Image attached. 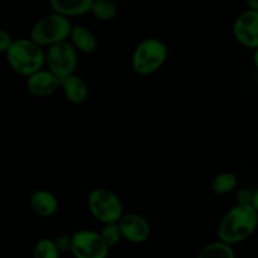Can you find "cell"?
<instances>
[{
	"label": "cell",
	"mask_w": 258,
	"mask_h": 258,
	"mask_svg": "<svg viewBox=\"0 0 258 258\" xmlns=\"http://www.w3.org/2000/svg\"><path fill=\"white\" fill-rule=\"evenodd\" d=\"M54 242L60 253H67V252H71V249H72V236L60 234V236L55 237Z\"/></svg>",
	"instance_id": "20"
},
{
	"label": "cell",
	"mask_w": 258,
	"mask_h": 258,
	"mask_svg": "<svg viewBox=\"0 0 258 258\" xmlns=\"http://www.w3.org/2000/svg\"><path fill=\"white\" fill-rule=\"evenodd\" d=\"M169 57V47L159 38H145L131 54V68L136 75L148 77L158 72Z\"/></svg>",
	"instance_id": "3"
},
{
	"label": "cell",
	"mask_w": 258,
	"mask_h": 258,
	"mask_svg": "<svg viewBox=\"0 0 258 258\" xmlns=\"http://www.w3.org/2000/svg\"><path fill=\"white\" fill-rule=\"evenodd\" d=\"M257 244H258V242H257Z\"/></svg>",
	"instance_id": "27"
},
{
	"label": "cell",
	"mask_w": 258,
	"mask_h": 258,
	"mask_svg": "<svg viewBox=\"0 0 258 258\" xmlns=\"http://www.w3.org/2000/svg\"><path fill=\"white\" fill-rule=\"evenodd\" d=\"M68 40L75 49L82 54H92L97 49V38L92 30L85 25H73Z\"/></svg>",
	"instance_id": "14"
},
{
	"label": "cell",
	"mask_w": 258,
	"mask_h": 258,
	"mask_svg": "<svg viewBox=\"0 0 258 258\" xmlns=\"http://www.w3.org/2000/svg\"><path fill=\"white\" fill-rule=\"evenodd\" d=\"M253 191L251 189H239L236 196V204L241 206H252V199H253Z\"/></svg>",
	"instance_id": "21"
},
{
	"label": "cell",
	"mask_w": 258,
	"mask_h": 258,
	"mask_svg": "<svg viewBox=\"0 0 258 258\" xmlns=\"http://www.w3.org/2000/svg\"><path fill=\"white\" fill-rule=\"evenodd\" d=\"M60 90L63 91L66 100L73 105H82L87 101L90 90L86 81L78 75H73L66 78L60 83Z\"/></svg>",
	"instance_id": "12"
},
{
	"label": "cell",
	"mask_w": 258,
	"mask_h": 258,
	"mask_svg": "<svg viewBox=\"0 0 258 258\" xmlns=\"http://www.w3.org/2000/svg\"><path fill=\"white\" fill-rule=\"evenodd\" d=\"M247 7H248V9L258 12V0H248L247 2Z\"/></svg>",
	"instance_id": "23"
},
{
	"label": "cell",
	"mask_w": 258,
	"mask_h": 258,
	"mask_svg": "<svg viewBox=\"0 0 258 258\" xmlns=\"http://www.w3.org/2000/svg\"><path fill=\"white\" fill-rule=\"evenodd\" d=\"M60 80L50 71L42 70L34 73L25 81L27 91L34 97H48L57 92L60 88Z\"/></svg>",
	"instance_id": "10"
},
{
	"label": "cell",
	"mask_w": 258,
	"mask_h": 258,
	"mask_svg": "<svg viewBox=\"0 0 258 258\" xmlns=\"http://www.w3.org/2000/svg\"><path fill=\"white\" fill-rule=\"evenodd\" d=\"M49 5L53 13L71 19L91 13L93 0H52Z\"/></svg>",
	"instance_id": "13"
},
{
	"label": "cell",
	"mask_w": 258,
	"mask_h": 258,
	"mask_svg": "<svg viewBox=\"0 0 258 258\" xmlns=\"http://www.w3.org/2000/svg\"><path fill=\"white\" fill-rule=\"evenodd\" d=\"M5 58L17 75L28 78L44 70L45 50L30 38L15 39L12 47L5 53Z\"/></svg>",
	"instance_id": "2"
},
{
	"label": "cell",
	"mask_w": 258,
	"mask_h": 258,
	"mask_svg": "<svg viewBox=\"0 0 258 258\" xmlns=\"http://www.w3.org/2000/svg\"><path fill=\"white\" fill-rule=\"evenodd\" d=\"M60 252L55 246L54 239L40 238L33 247V258H59Z\"/></svg>",
	"instance_id": "18"
},
{
	"label": "cell",
	"mask_w": 258,
	"mask_h": 258,
	"mask_svg": "<svg viewBox=\"0 0 258 258\" xmlns=\"http://www.w3.org/2000/svg\"><path fill=\"white\" fill-rule=\"evenodd\" d=\"M197 258H236V252L229 244L214 241L204 246Z\"/></svg>",
	"instance_id": "16"
},
{
	"label": "cell",
	"mask_w": 258,
	"mask_h": 258,
	"mask_svg": "<svg viewBox=\"0 0 258 258\" xmlns=\"http://www.w3.org/2000/svg\"><path fill=\"white\" fill-rule=\"evenodd\" d=\"M91 14L100 22H111L117 15V7L108 0H93Z\"/></svg>",
	"instance_id": "17"
},
{
	"label": "cell",
	"mask_w": 258,
	"mask_h": 258,
	"mask_svg": "<svg viewBox=\"0 0 258 258\" xmlns=\"http://www.w3.org/2000/svg\"><path fill=\"white\" fill-rule=\"evenodd\" d=\"M232 33L238 44L256 50L258 48V12L251 9L242 12L234 19Z\"/></svg>",
	"instance_id": "8"
},
{
	"label": "cell",
	"mask_w": 258,
	"mask_h": 258,
	"mask_svg": "<svg viewBox=\"0 0 258 258\" xmlns=\"http://www.w3.org/2000/svg\"><path fill=\"white\" fill-rule=\"evenodd\" d=\"M73 25L71 20L57 13L39 18L30 29L29 38L42 48H50L53 45L70 39Z\"/></svg>",
	"instance_id": "4"
},
{
	"label": "cell",
	"mask_w": 258,
	"mask_h": 258,
	"mask_svg": "<svg viewBox=\"0 0 258 258\" xmlns=\"http://www.w3.org/2000/svg\"><path fill=\"white\" fill-rule=\"evenodd\" d=\"M252 207L254 208V211L258 213V189L253 191V199H252Z\"/></svg>",
	"instance_id": "24"
},
{
	"label": "cell",
	"mask_w": 258,
	"mask_h": 258,
	"mask_svg": "<svg viewBox=\"0 0 258 258\" xmlns=\"http://www.w3.org/2000/svg\"><path fill=\"white\" fill-rule=\"evenodd\" d=\"M91 216L102 224L118 223L123 217V204L117 194L107 188H95L87 196Z\"/></svg>",
	"instance_id": "5"
},
{
	"label": "cell",
	"mask_w": 258,
	"mask_h": 258,
	"mask_svg": "<svg viewBox=\"0 0 258 258\" xmlns=\"http://www.w3.org/2000/svg\"><path fill=\"white\" fill-rule=\"evenodd\" d=\"M29 207L33 213L42 218H49L57 213L59 203L54 194L47 189L34 190L29 197Z\"/></svg>",
	"instance_id": "11"
},
{
	"label": "cell",
	"mask_w": 258,
	"mask_h": 258,
	"mask_svg": "<svg viewBox=\"0 0 258 258\" xmlns=\"http://www.w3.org/2000/svg\"><path fill=\"white\" fill-rule=\"evenodd\" d=\"M256 140H257V145H258V128H257V134H256Z\"/></svg>",
	"instance_id": "26"
},
{
	"label": "cell",
	"mask_w": 258,
	"mask_h": 258,
	"mask_svg": "<svg viewBox=\"0 0 258 258\" xmlns=\"http://www.w3.org/2000/svg\"><path fill=\"white\" fill-rule=\"evenodd\" d=\"M14 38L10 33H8L7 30H0V52L2 53H7L8 49L12 47V44L14 43Z\"/></svg>",
	"instance_id": "22"
},
{
	"label": "cell",
	"mask_w": 258,
	"mask_h": 258,
	"mask_svg": "<svg viewBox=\"0 0 258 258\" xmlns=\"http://www.w3.org/2000/svg\"><path fill=\"white\" fill-rule=\"evenodd\" d=\"M100 234L103 241H105V243L108 246V248L116 247L120 243L121 239H123L118 223L102 224V227L100 229Z\"/></svg>",
	"instance_id": "19"
},
{
	"label": "cell",
	"mask_w": 258,
	"mask_h": 258,
	"mask_svg": "<svg viewBox=\"0 0 258 258\" xmlns=\"http://www.w3.org/2000/svg\"><path fill=\"white\" fill-rule=\"evenodd\" d=\"M122 238L128 243L141 244L151 236L150 223L145 217L138 213H125L118 222Z\"/></svg>",
	"instance_id": "9"
},
{
	"label": "cell",
	"mask_w": 258,
	"mask_h": 258,
	"mask_svg": "<svg viewBox=\"0 0 258 258\" xmlns=\"http://www.w3.org/2000/svg\"><path fill=\"white\" fill-rule=\"evenodd\" d=\"M258 228V213L252 206L236 204L222 217L217 229L218 241L229 244H239L247 241Z\"/></svg>",
	"instance_id": "1"
},
{
	"label": "cell",
	"mask_w": 258,
	"mask_h": 258,
	"mask_svg": "<svg viewBox=\"0 0 258 258\" xmlns=\"http://www.w3.org/2000/svg\"><path fill=\"white\" fill-rule=\"evenodd\" d=\"M252 60H253L254 68L258 71V48L256 50H253V55H252Z\"/></svg>",
	"instance_id": "25"
},
{
	"label": "cell",
	"mask_w": 258,
	"mask_h": 258,
	"mask_svg": "<svg viewBox=\"0 0 258 258\" xmlns=\"http://www.w3.org/2000/svg\"><path fill=\"white\" fill-rule=\"evenodd\" d=\"M78 64V52L70 40L53 45L45 50V66L62 82L66 78L76 75Z\"/></svg>",
	"instance_id": "6"
},
{
	"label": "cell",
	"mask_w": 258,
	"mask_h": 258,
	"mask_svg": "<svg viewBox=\"0 0 258 258\" xmlns=\"http://www.w3.org/2000/svg\"><path fill=\"white\" fill-rule=\"evenodd\" d=\"M107 244L101 237L100 232L92 229H80L72 234L71 253L75 258H107Z\"/></svg>",
	"instance_id": "7"
},
{
	"label": "cell",
	"mask_w": 258,
	"mask_h": 258,
	"mask_svg": "<svg viewBox=\"0 0 258 258\" xmlns=\"http://www.w3.org/2000/svg\"><path fill=\"white\" fill-rule=\"evenodd\" d=\"M211 189L218 196H227L232 193L238 185V178L232 171H221L211 180Z\"/></svg>",
	"instance_id": "15"
}]
</instances>
